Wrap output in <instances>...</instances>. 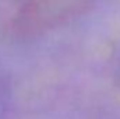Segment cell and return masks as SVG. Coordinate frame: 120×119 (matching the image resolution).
Listing matches in <instances>:
<instances>
[{"label": "cell", "mask_w": 120, "mask_h": 119, "mask_svg": "<svg viewBox=\"0 0 120 119\" xmlns=\"http://www.w3.org/2000/svg\"><path fill=\"white\" fill-rule=\"evenodd\" d=\"M91 0H15V21L24 32L61 25L87 11Z\"/></svg>", "instance_id": "cell-1"}]
</instances>
